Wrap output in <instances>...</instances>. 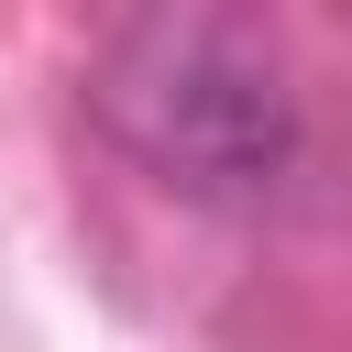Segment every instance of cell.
Instances as JSON below:
<instances>
[{"mask_svg": "<svg viewBox=\"0 0 352 352\" xmlns=\"http://www.w3.org/2000/svg\"><path fill=\"white\" fill-rule=\"evenodd\" d=\"M99 132L176 198H264L297 165V66L231 11H132L88 44Z\"/></svg>", "mask_w": 352, "mask_h": 352, "instance_id": "1", "label": "cell"}]
</instances>
